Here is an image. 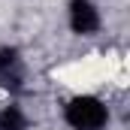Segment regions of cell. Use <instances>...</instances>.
<instances>
[{
	"instance_id": "obj_1",
	"label": "cell",
	"mask_w": 130,
	"mask_h": 130,
	"mask_svg": "<svg viewBox=\"0 0 130 130\" xmlns=\"http://www.w3.org/2000/svg\"><path fill=\"white\" fill-rule=\"evenodd\" d=\"M109 121V112L97 97H76L67 106V124L73 130H100Z\"/></svg>"
},
{
	"instance_id": "obj_2",
	"label": "cell",
	"mask_w": 130,
	"mask_h": 130,
	"mask_svg": "<svg viewBox=\"0 0 130 130\" xmlns=\"http://www.w3.org/2000/svg\"><path fill=\"white\" fill-rule=\"evenodd\" d=\"M70 27L76 33H94L100 27V12L91 0H73L70 3Z\"/></svg>"
},
{
	"instance_id": "obj_3",
	"label": "cell",
	"mask_w": 130,
	"mask_h": 130,
	"mask_svg": "<svg viewBox=\"0 0 130 130\" xmlns=\"http://www.w3.org/2000/svg\"><path fill=\"white\" fill-rule=\"evenodd\" d=\"M21 76H24V70H21L18 52L15 48H3L0 52V85L3 88H18L21 85Z\"/></svg>"
},
{
	"instance_id": "obj_4",
	"label": "cell",
	"mask_w": 130,
	"mask_h": 130,
	"mask_svg": "<svg viewBox=\"0 0 130 130\" xmlns=\"http://www.w3.org/2000/svg\"><path fill=\"white\" fill-rule=\"evenodd\" d=\"M0 130H27V124H24V115H21L15 106L3 109V112H0Z\"/></svg>"
}]
</instances>
